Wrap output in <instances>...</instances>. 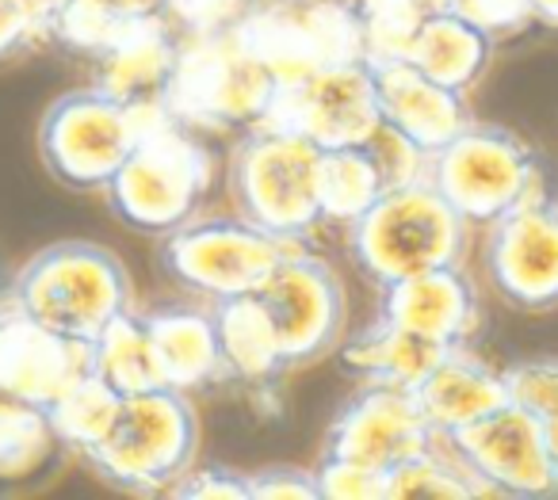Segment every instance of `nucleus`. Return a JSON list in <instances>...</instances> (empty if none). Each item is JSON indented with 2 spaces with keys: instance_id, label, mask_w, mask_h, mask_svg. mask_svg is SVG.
<instances>
[{
  "instance_id": "nucleus-1",
  "label": "nucleus",
  "mask_w": 558,
  "mask_h": 500,
  "mask_svg": "<svg viewBox=\"0 0 558 500\" xmlns=\"http://www.w3.org/2000/svg\"><path fill=\"white\" fill-rule=\"evenodd\" d=\"M215 184V154L165 108L146 111L142 134L123 169L104 187L108 207L126 230L165 237L199 215Z\"/></svg>"
},
{
  "instance_id": "nucleus-2",
  "label": "nucleus",
  "mask_w": 558,
  "mask_h": 500,
  "mask_svg": "<svg viewBox=\"0 0 558 500\" xmlns=\"http://www.w3.org/2000/svg\"><path fill=\"white\" fill-rule=\"evenodd\" d=\"M4 298L43 329L93 344L119 314L134 309L123 260L96 241H54L16 271Z\"/></svg>"
},
{
  "instance_id": "nucleus-3",
  "label": "nucleus",
  "mask_w": 558,
  "mask_h": 500,
  "mask_svg": "<svg viewBox=\"0 0 558 500\" xmlns=\"http://www.w3.org/2000/svg\"><path fill=\"white\" fill-rule=\"evenodd\" d=\"M471 225L428 180L395 184L344 225V245L360 276L375 286H390L444 264H463Z\"/></svg>"
},
{
  "instance_id": "nucleus-4",
  "label": "nucleus",
  "mask_w": 558,
  "mask_h": 500,
  "mask_svg": "<svg viewBox=\"0 0 558 500\" xmlns=\"http://www.w3.org/2000/svg\"><path fill=\"white\" fill-rule=\"evenodd\" d=\"M425 180L466 225L478 230L524 203L555 195L539 154L517 131L478 119H471L456 138L428 154Z\"/></svg>"
},
{
  "instance_id": "nucleus-5",
  "label": "nucleus",
  "mask_w": 558,
  "mask_h": 500,
  "mask_svg": "<svg viewBox=\"0 0 558 500\" xmlns=\"http://www.w3.org/2000/svg\"><path fill=\"white\" fill-rule=\"evenodd\" d=\"M318 169L322 146L295 131L279 126H253L238 134L226 164V187H230L233 215L248 218L276 237L303 241L311 237L322 218L318 199Z\"/></svg>"
},
{
  "instance_id": "nucleus-6",
  "label": "nucleus",
  "mask_w": 558,
  "mask_h": 500,
  "mask_svg": "<svg viewBox=\"0 0 558 500\" xmlns=\"http://www.w3.org/2000/svg\"><path fill=\"white\" fill-rule=\"evenodd\" d=\"M199 447V416L192 393L157 386L126 393L108 436L85 454V462L126 492H172L192 469Z\"/></svg>"
},
{
  "instance_id": "nucleus-7",
  "label": "nucleus",
  "mask_w": 558,
  "mask_h": 500,
  "mask_svg": "<svg viewBox=\"0 0 558 500\" xmlns=\"http://www.w3.org/2000/svg\"><path fill=\"white\" fill-rule=\"evenodd\" d=\"M276 93L279 81L226 32L184 39L165 111L195 134H245L268 119Z\"/></svg>"
},
{
  "instance_id": "nucleus-8",
  "label": "nucleus",
  "mask_w": 558,
  "mask_h": 500,
  "mask_svg": "<svg viewBox=\"0 0 558 500\" xmlns=\"http://www.w3.org/2000/svg\"><path fill=\"white\" fill-rule=\"evenodd\" d=\"M146 111L119 103L96 85L58 96L39 123V157L58 184L104 192L142 134Z\"/></svg>"
},
{
  "instance_id": "nucleus-9",
  "label": "nucleus",
  "mask_w": 558,
  "mask_h": 500,
  "mask_svg": "<svg viewBox=\"0 0 558 500\" xmlns=\"http://www.w3.org/2000/svg\"><path fill=\"white\" fill-rule=\"evenodd\" d=\"M303 241L276 237L248 218H192L161 237V264L177 286L203 302L253 294L271 268Z\"/></svg>"
},
{
  "instance_id": "nucleus-10",
  "label": "nucleus",
  "mask_w": 558,
  "mask_h": 500,
  "mask_svg": "<svg viewBox=\"0 0 558 500\" xmlns=\"http://www.w3.org/2000/svg\"><path fill=\"white\" fill-rule=\"evenodd\" d=\"M233 32L279 85H295L329 65L364 62L360 12L344 0L253 4Z\"/></svg>"
},
{
  "instance_id": "nucleus-11",
  "label": "nucleus",
  "mask_w": 558,
  "mask_h": 500,
  "mask_svg": "<svg viewBox=\"0 0 558 500\" xmlns=\"http://www.w3.org/2000/svg\"><path fill=\"white\" fill-rule=\"evenodd\" d=\"M253 294L268 314L291 370L322 363L341 347L344 321H349L341 276L306 245L283 256Z\"/></svg>"
},
{
  "instance_id": "nucleus-12",
  "label": "nucleus",
  "mask_w": 558,
  "mask_h": 500,
  "mask_svg": "<svg viewBox=\"0 0 558 500\" xmlns=\"http://www.w3.org/2000/svg\"><path fill=\"white\" fill-rule=\"evenodd\" d=\"M444 439L482 477L489 497H555L558 492L555 447L543 424L512 398Z\"/></svg>"
},
{
  "instance_id": "nucleus-13",
  "label": "nucleus",
  "mask_w": 558,
  "mask_h": 500,
  "mask_svg": "<svg viewBox=\"0 0 558 500\" xmlns=\"http://www.w3.org/2000/svg\"><path fill=\"white\" fill-rule=\"evenodd\" d=\"M383 123L367 62L318 70L295 85H279L276 103L260 126H279L311 138L322 149L364 146Z\"/></svg>"
},
{
  "instance_id": "nucleus-14",
  "label": "nucleus",
  "mask_w": 558,
  "mask_h": 500,
  "mask_svg": "<svg viewBox=\"0 0 558 500\" xmlns=\"http://www.w3.org/2000/svg\"><path fill=\"white\" fill-rule=\"evenodd\" d=\"M486 276L501 302L524 314L558 309V199H532L486 225Z\"/></svg>"
},
{
  "instance_id": "nucleus-15",
  "label": "nucleus",
  "mask_w": 558,
  "mask_h": 500,
  "mask_svg": "<svg viewBox=\"0 0 558 500\" xmlns=\"http://www.w3.org/2000/svg\"><path fill=\"white\" fill-rule=\"evenodd\" d=\"M436 439L410 386L360 382V390L337 408L326 431L329 459H349L390 474Z\"/></svg>"
},
{
  "instance_id": "nucleus-16",
  "label": "nucleus",
  "mask_w": 558,
  "mask_h": 500,
  "mask_svg": "<svg viewBox=\"0 0 558 500\" xmlns=\"http://www.w3.org/2000/svg\"><path fill=\"white\" fill-rule=\"evenodd\" d=\"M88 370L93 344L58 337L0 298V390L50 408Z\"/></svg>"
},
{
  "instance_id": "nucleus-17",
  "label": "nucleus",
  "mask_w": 558,
  "mask_h": 500,
  "mask_svg": "<svg viewBox=\"0 0 558 500\" xmlns=\"http://www.w3.org/2000/svg\"><path fill=\"white\" fill-rule=\"evenodd\" d=\"M379 317H390L444 347H466L478 337L482 298L463 264H444L379 286Z\"/></svg>"
},
{
  "instance_id": "nucleus-18",
  "label": "nucleus",
  "mask_w": 558,
  "mask_h": 500,
  "mask_svg": "<svg viewBox=\"0 0 558 500\" xmlns=\"http://www.w3.org/2000/svg\"><path fill=\"white\" fill-rule=\"evenodd\" d=\"M375 85V100H379L383 123L395 131L410 134L421 149H440L451 142L466 123H471V103L466 93L440 85L428 73H421L410 58H387V62H367Z\"/></svg>"
},
{
  "instance_id": "nucleus-19",
  "label": "nucleus",
  "mask_w": 558,
  "mask_h": 500,
  "mask_svg": "<svg viewBox=\"0 0 558 500\" xmlns=\"http://www.w3.org/2000/svg\"><path fill=\"white\" fill-rule=\"evenodd\" d=\"M184 39L165 16L131 20L119 42L93 62V85L134 111L165 108Z\"/></svg>"
},
{
  "instance_id": "nucleus-20",
  "label": "nucleus",
  "mask_w": 558,
  "mask_h": 500,
  "mask_svg": "<svg viewBox=\"0 0 558 500\" xmlns=\"http://www.w3.org/2000/svg\"><path fill=\"white\" fill-rule=\"evenodd\" d=\"M425 420L433 424L436 436H456L466 424L482 420L497 405L509 401V382L505 370H494L482 355L466 347H448L436 359V367L413 386Z\"/></svg>"
},
{
  "instance_id": "nucleus-21",
  "label": "nucleus",
  "mask_w": 558,
  "mask_h": 500,
  "mask_svg": "<svg viewBox=\"0 0 558 500\" xmlns=\"http://www.w3.org/2000/svg\"><path fill=\"white\" fill-rule=\"evenodd\" d=\"M146 317H149L157 355H161L165 382H169L172 390L199 393V390H210V386L230 382L210 306L172 302V306H157L154 314H146Z\"/></svg>"
},
{
  "instance_id": "nucleus-22",
  "label": "nucleus",
  "mask_w": 558,
  "mask_h": 500,
  "mask_svg": "<svg viewBox=\"0 0 558 500\" xmlns=\"http://www.w3.org/2000/svg\"><path fill=\"white\" fill-rule=\"evenodd\" d=\"M444 352L448 347L436 344V340L421 337V332L405 329V325L390 321V317H375L367 329L344 340L333 355L344 375H352L356 382H387L413 390L436 367V359Z\"/></svg>"
},
{
  "instance_id": "nucleus-23",
  "label": "nucleus",
  "mask_w": 558,
  "mask_h": 500,
  "mask_svg": "<svg viewBox=\"0 0 558 500\" xmlns=\"http://www.w3.org/2000/svg\"><path fill=\"white\" fill-rule=\"evenodd\" d=\"M207 306L210 317H215V332L218 344H222L230 382L271 390V386H279V378L291 375L283 347L276 340V329H271L256 294H238V298L207 302Z\"/></svg>"
},
{
  "instance_id": "nucleus-24",
  "label": "nucleus",
  "mask_w": 558,
  "mask_h": 500,
  "mask_svg": "<svg viewBox=\"0 0 558 500\" xmlns=\"http://www.w3.org/2000/svg\"><path fill=\"white\" fill-rule=\"evenodd\" d=\"M494 47L497 42L486 32H478L471 20L459 16L456 9H436L421 20L417 39L405 58L440 85L456 88V93H471L486 73Z\"/></svg>"
},
{
  "instance_id": "nucleus-25",
  "label": "nucleus",
  "mask_w": 558,
  "mask_h": 500,
  "mask_svg": "<svg viewBox=\"0 0 558 500\" xmlns=\"http://www.w3.org/2000/svg\"><path fill=\"white\" fill-rule=\"evenodd\" d=\"M93 370L111 382L119 393H142L157 390L165 382L161 355H157L154 332H149V317L138 309L119 314L100 337L93 340Z\"/></svg>"
},
{
  "instance_id": "nucleus-26",
  "label": "nucleus",
  "mask_w": 558,
  "mask_h": 500,
  "mask_svg": "<svg viewBox=\"0 0 558 500\" xmlns=\"http://www.w3.org/2000/svg\"><path fill=\"white\" fill-rule=\"evenodd\" d=\"M466 500V497H489L482 477L466 466V459L436 436L421 454L405 459L387 474V500Z\"/></svg>"
},
{
  "instance_id": "nucleus-27",
  "label": "nucleus",
  "mask_w": 558,
  "mask_h": 500,
  "mask_svg": "<svg viewBox=\"0 0 558 500\" xmlns=\"http://www.w3.org/2000/svg\"><path fill=\"white\" fill-rule=\"evenodd\" d=\"M383 192H387V176H383L379 161H375V154L367 146L322 149L318 199L322 218L329 225L356 222Z\"/></svg>"
},
{
  "instance_id": "nucleus-28",
  "label": "nucleus",
  "mask_w": 558,
  "mask_h": 500,
  "mask_svg": "<svg viewBox=\"0 0 558 500\" xmlns=\"http://www.w3.org/2000/svg\"><path fill=\"white\" fill-rule=\"evenodd\" d=\"M58 451L65 447L47 408L0 390V477H35Z\"/></svg>"
},
{
  "instance_id": "nucleus-29",
  "label": "nucleus",
  "mask_w": 558,
  "mask_h": 500,
  "mask_svg": "<svg viewBox=\"0 0 558 500\" xmlns=\"http://www.w3.org/2000/svg\"><path fill=\"white\" fill-rule=\"evenodd\" d=\"M119 405H123V393H119L111 382H104L96 370H88V375L77 378V382H73L47 413H50V424H54L65 451L85 459V454L108 436Z\"/></svg>"
},
{
  "instance_id": "nucleus-30",
  "label": "nucleus",
  "mask_w": 558,
  "mask_h": 500,
  "mask_svg": "<svg viewBox=\"0 0 558 500\" xmlns=\"http://www.w3.org/2000/svg\"><path fill=\"white\" fill-rule=\"evenodd\" d=\"M131 20L138 16H131L119 0H54L47 12V42L96 62L104 50L116 47Z\"/></svg>"
},
{
  "instance_id": "nucleus-31",
  "label": "nucleus",
  "mask_w": 558,
  "mask_h": 500,
  "mask_svg": "<svg viewBox=\"0 0 558 500\" xmlns=\"http://www.w3.org/2000/svg\"><path fill=\"white\" fill-rule=\"evenodd\" d=\"M360 12V32H364V62H387L405 58L417 39L421 20L428 9L421 0H367Z\"/></svg>"
},
{
  "instance_id": "nucleus-32",
  "label": "nucleus",
  "mask_w": 558,
  "mask_h": 500,
  "mask_svg": "<svg viewBox=\"0 0 558 500\" xmlns=\"http://www.w3.org/2000/svg\"><path fill=\"white\" fill-rule=\"evenodd\" d=\"M505 382H509V398L543 424V431H547L550 447L558 454V355H535V359L509 363Z\"/></svg>"
},
{
  "instance_id": "nucleus-33",
  "label": "nucleus",
  "mask_w": 558,
  "mask_h": 500,
  "mask_svg": "<svg viewBox=\"0 0 558 500\" xmlns=\"http://www.w3.org/2000/svg\"><path fill=\"white\" fill-rule=\"evenodd\" d=\"M248 9L253 0H165L161 16L177 27L180 39H210L233 32Z\"/></svg>"
},
{
  "instance_id": "nucleus-34",
  "label": "nucleus",
  "mask_w": 558,
  "mask_h": 500,
  "mask_svg": "<svg viewBox=\"0 0 558 500\" xmlns=\"http://www.w3.org/2000/svg\"><path fill=\"white\" fill-rule=\"evenodd\" d=\"M367 149L375 154L379 161L383 176H387V187L395 184H413V180H425V169H428V149H421L410 134L395 131L390 123H379L375 134L364 142Z\"/></svg>"
},
{
  "instance_id": "nucleus-35",
  "label": "nucleus",
  "mask_w": 558,
  "mask_h": 500,
  "mask_svg": "<svg viewBox=\"0 0 558 500\" xmlns=\"http://www.w3.org/2000/svg\"><path fill=\"white\" fill-rule=\"evenodd\" d=\"M314 477H318V497L387 500V474H379V469H372V466H360V462L322 454V466L314 469Z\"/></svg>"
},
{
  "instance_id": "nucleus-36",
  "label": "nucleus",
  "mask_w": 558,
  "mask_h": 500,
  "mask_svg": "<svg viewBox=\"0 0 558 500\" xmlns=\"http://www.w3.org/2000/svg\"><path fill=\"white\" fill-rule=\"evenodd\" d=\"M448 9H456L463 20H471L494 42L512 39V35H520L524 27L535 24L532 0H451Z\"/></svg>"
},
{
  "instance_id": "nucleus-37",
  "label": "nucleus",
  "mask_w": 558,
  "mask_h": 500,
  "mask_svg": "<svg viewBox=\"0 0 558 500\" xmlns=\"http://www.w3.org/2000/svg\"><path fill=\"white\" fill-rule=\"evenodd\" d=\"M47 42V12L32 0H0V62Z\"/></svg>"
},
{
  "instance_id": "nucleus-38",
  "label": "nucleus",
  "mask_w": 558,
  "mask_h": 500,
  "mask_svg": "<svg viewBox=\"0 0 558 500\" xmlns=\"http://www.w3.org/2000/svg\"><path fill=\"white\" fill-rule=\"evenodd\" d=\"M248 497L253 500H314L318 497V477L314 469L299 466H268L248 474Z\"/></svg>"
},
{
  "instance_id": "nucleus-39",
  "label": "nucleus",
  "mask_w": 558,
  "mask_h": 500,
  "mask_svg": "<svg viewBox=\"0 0 558 500\" xmlns=\"http://www.w3.org/2000/svg\"><path fill=\"white\" fill-rule=\"evenodd\" d=\"M177 497H192V500H253L248 497V474L226 466H207V469H187L177 485H172Z\"/></svg>"
},
{
  "instance_id": "nucleus-40",
  "label": "nucleus",
  "mask_w": 558,
  "mask_h": 500,
  "mask_svg": "<svg viewBox=\"0 0 558 500\" xmlns=\"http://www.w3.org/2000/svg\"><path fill=\"white\" fill-rule=\"evenodd\" d=\"M131 16H161L165 9V0H119Z\"/></svg>"
},
{
  "instance_id": "nucleus-41",
  "label": "nucleus",
  "mask_w": 558,
  "mask_h": 500,
  "mask_svg": "<svg viewBox=\"0 0 558 500\" xmlns=\"http://www.w3.org/2000/svg\"><path fill=\"white\" fill-rule=\"evenodd\" d=\"M532 12H535V24L558 27V0H532Z\"/></svg>"
},
{
  "instance_id": "nucleus-42",
  "label": "nucleus",
  "mask_w": 558,
  "mask_h": 500,
  "mask_svg": "<svg viewBox=\"0 0 558 500\" xmlns=\"http://www.w3.org/2000/svg\"><path fill=\"white\" fill-rule=\"evenodd\" d=\"M421 4H425L428 12H436V9H448L451 0H421Z\"/></svg>"
},
{
  "instance_id": "nucleus-43",
  "label": "nucleus",
  "mask_w": 558,
  "mask_h": 500,
  "mask_svg": "<svg viewBox=\"0 0 558 500\" xmlns=\"http://www.w3.org/2000/svg\"><path fill=\"white\" fill-rule=\"evenodd\" d=\"M253 4H311V0H253Z\"/></svg>"
},
{
  "instance_id": "nucleus-44",
  "label": "nucleus",
  "mask_w": 558,
  "mask_h": 500,
  "mask_svg": "<svg viewBox=\"0 0 558 500\" xmlns=\"http://www.w3.org/2000/svg\"><path fill=\"white\" fill-rule=\"evenodd\" d=\"M32 4H39L43 12H50V4H54V0H32Z\"/></svg>"
},
{
  "instance_id": "nucleus-45",
  "label": "nucleus",
  "mask_w": 558,
  "mask_h": 500,
  "mask_svg": "<svg viewBox=\"0 0 558 500\" xmlns=\"http://www.w3.org/2000/svg\"><path fill=\"white\" fill-rule=\"evenodd\" d=\"M344 4H352V9H364L367 0H344Z\"/></svg>"
}]
</instances>
